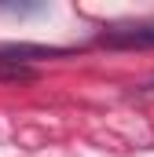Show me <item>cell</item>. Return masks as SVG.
<instances>
[{
  "instance_id": "cell-2",
  "label": "cell",
  "mask_w": 154,
  "mask_h": 157,
  "mask_svg": "<svg viewBox=\"0 0 154 157\" xmlns=\"http://www.w3.org/2000/svg\"><path fill=\"white\" fill-rule=\"evenodd\" d=\"M0 55L30 66V59H51V55H63V48H40V44H0Z\"/></svg>"
},
{
  "instance_id": "cell-4",
  "label": "cell",
  "mask_w": 154,
  "mask_h": 157,
  "mask_svg": "<svg viewBox=\"0 0 154 157\" xmlns=\"http://www.w3.org/2000/svg\"><path fill=\"white\" fill-rule=\"evenodd\" d=\"M143 91H154V77H151V80H147V84H143Z\"/></svg>"
},
{
  "instance_id": "cell-3",
  "label": "cell",
  "mask_w": 154,
  "mask_h": 157,
  "mask_svg": "<svg viewBox=\"0 0 154 157\" xmlns=\"http://www.w3.org/2000/svg\"><path fill=\"white\" fill-rule=\"evenodd\" d=\"M18 80H37V70L26 66V62H15V59L0 55V84H18Z\"/></svg>"
},
{
  "instance_id": "cell-1",
  "label": "cell",
  "mask_w": 154,
  "mask_h": 157,
  "mask_svg": "<svg viewBox=\"0 0 154 157\" xmlns=\"http://www.w3.org/2000/svg\"><path fill=\"white\" fill-rule=\"evenodd\" d=\"M99 44L107 48H154V26H114L99 33Z\"/></svg>"
}]
</instances>
